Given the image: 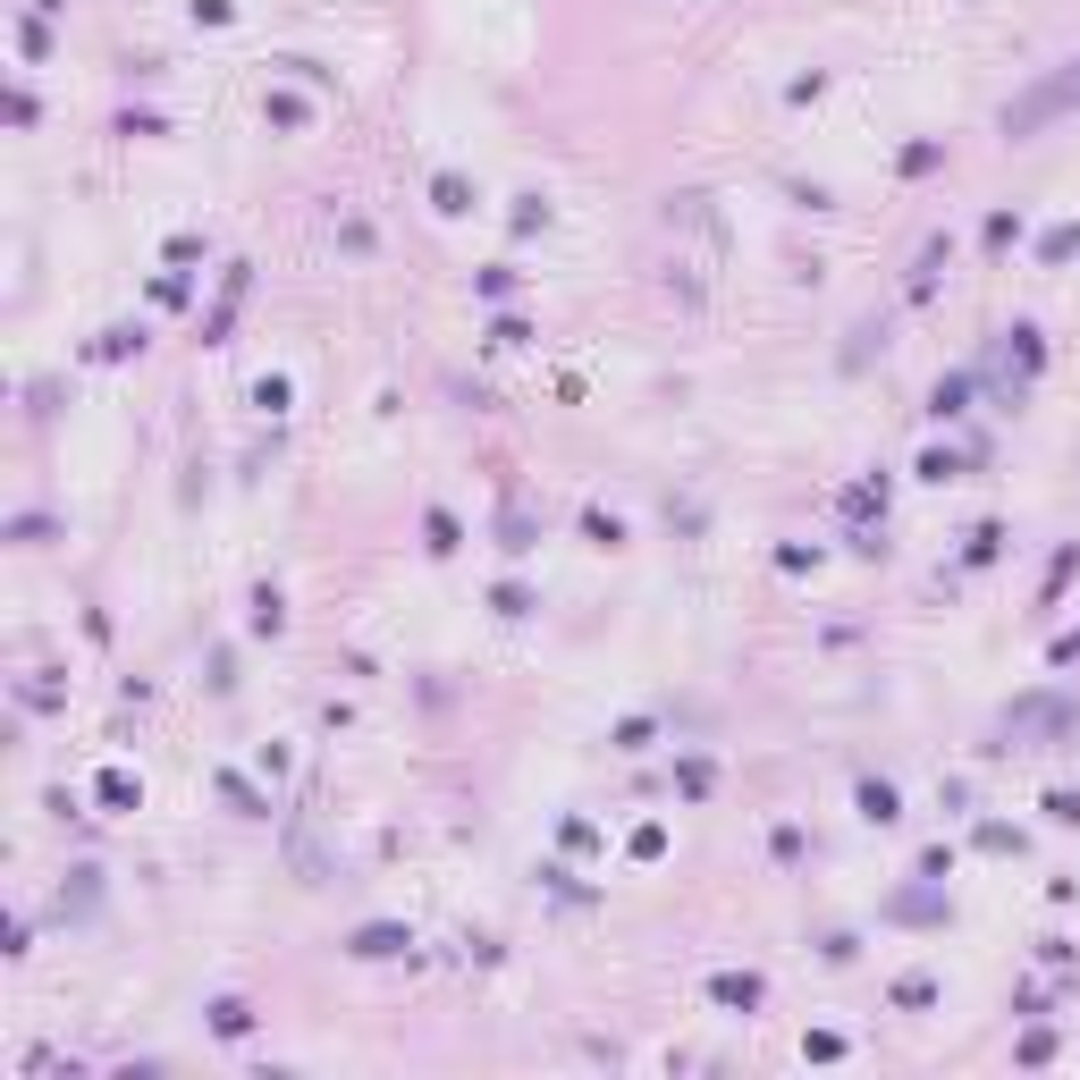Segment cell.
Wrapping results in <instances>:
<instances>
[{
	"instance_id": "6da1fadb",
	"label": "cell",
	"mask_w": 1080,
	"mask_h": 1080,
	"mask_svg": "<svg viewBox=\"0 0 1080 1080\" xmlns=\"http://www.w3.org/2000/svg\"><path fill=\"white\" fill-rule=\"evenodd\" d=\"M1064 111H1080V60H1064L1046 85H1030L1021 102H1005V136H1013V144H1030L1046 118H1064Z\"/></svg>"
},
{
	"instance_id": "7a4b0ae2",
	"label": "cell",
	"mask_w": 1080,
	"mask_h": 1080,
	"mask_svg": "<svg viewBox=\"0 0 1080 1080\" xmlns=\"http://www.w3.org/2000/svg\"><path fill=\"white\" fill-rule=\"evenodd\" d=\"M406 945H414V937H397V929H364V937H355V954H406Z\"/></svg>"
},
{
	"instance_id": "3957f363",
	"label": "cell",
	"mask_w": 1080,
	"mask_h": 1080,
	"mask_svg": "<svg viewBox=\"0 0 1080 1080\" xmlns=\"http://www.w3.org/2000/svg\"><path fill=\"white\" fill-rule=\"evenodd\" d=\"M861 819H894V785H861Z\"/></svg>"
}]
</instances>
